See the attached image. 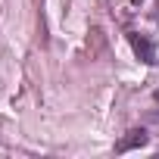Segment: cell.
Returning a JSON list of instances; mask_svg holds the SVG:
<instances>
[{
  "mask_svg": "<svg viewBox=\"0 0 159 159\" xmlns=\"http://www.w3.org/2000/svg\"><path fill=\"white\" fill-rule=\"evenodd\" d=\"M150 143V134L143 131V128H134V131H128L119 143H116V153H128V150H134V147H147Z\"/></svg>",
  "mask_w": 159,
  "mask_h": 159,
  "instance_id": "6da1fadb",
  "label": "cell"
},
{
  "mask_svg": "<svg viewBox=\"0 0 159 159\" xmlns=\"http://www.w3.org/2000/svg\"><path fill=\"white\" fill-rule=\"evenodd\" d=\"M134 3H140V0H134Z\"/></svg>",
  "mask_w": 159,
  "mask_h": 159,
  "instance_id": "3957f363",
  "label": "cell"
},
{
  "mask_svg": "<svg viewBox=\"0 0 159 159\" xmlns=\"http://www.w3.org/2000/svg\"><path fill=\"white\" fill-rule=\"evenodd\" d=\"M131 47H134V53H137L143 62H153V44H150L143 34H131Z\"/></svg>",
  "mask_w": 159,
  "mask_h": 159,
  "instance_id": "7a4b0ae2",
  "label": "cell"
}]
</instances>
